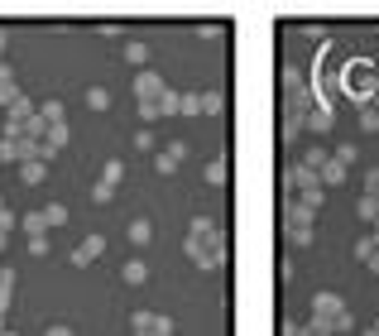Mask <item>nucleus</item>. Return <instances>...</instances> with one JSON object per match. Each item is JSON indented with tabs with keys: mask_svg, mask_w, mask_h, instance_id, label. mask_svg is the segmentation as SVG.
Instances as JSON below:
<instances>
[{
	"mask_svg": "<svg viewBox=\"0 0 379 336\" xmlns=\"http://www.w3.org/2000/svg\"><path fill=\"white\" fill-rule=\"evenodd\" d=\"M29 254L34 259H49V235H29Z\"/></svg>",
	"mask_w": 379,
	"mask_h": 336,
	"instance_id": "473e14b6",
	"label": "nucleus"
},
{
	"mask_svg": "<svg viewBox=\"0 0 379 336\" xmlns=\"http://www.w3.org/2000/svg\"><path fill=\"white\" fill-rule=\"evenodd\" d=\"M101 250H106V235H86L77 250H72V264L86 269V264H96V259H101Z\"/></svg>",
	"mask_w": 379,
	"mask_h": 336,
	"instance_id": "0eeeda50",
	"label": "nucleus"
},
{
	"mask_svg": "<svg viewBox=\"0 0 379 336\" xmlns=\"http://www.w3.org/2000/svg\"><path fill=\"white\" fill-rule=\"evenodd\" d=\"M360 197H375V202H379V168L365 173V193H360Z\"/></svg>",
	"mask_w": 379,
	"mask_h": 336,
	"instance_id": "72a5a7b5",
	"label": "nucleus"
},
{
	"mask_svg": "<svg viewBox=\"0 0 379 336\" xmlns=\"http://www.w3.org/2000/svg\"><path fill=\"white\" fill-rule=\"evenodd\" d=\"M217 231H221V221L212 217V212H202V217H192L188 221V235H183V240H212Z\"/></svg>",
	"mask_w": 379,
	"mask_h": 336,
	"instance_id": "6e6552de",
	"label": "nucleus"
},
{
	"mask_svg": "<svg viewBox=\"0 0 379 336\" xmlns=\"http://www.w3.org/2000/svg\"><path fill=\"white\" fill-rule=\"evenodd\" d=\"M202 115H221V91H202Z\"/></svg>",
	"mask_w": 379,
	"mask_h": 336,
	"instance_id": "c756f323",
	"label": "nucleus"
},
{
	"mask_svg": "<svg viewBox=\"0 0 379 336\" xmlns=\"http://www.w3.org/2000/svg\"><path fill=\"white\" fill-rule=\"evenodd\" d=\"M5 240H10V231H5V226H0V250H5Z\"/></svg>",
	"mask_w": 379,
	"mask_h": 336,
	"instance_id": "79ce46f5",
	"label": "nucleus"
},
{
	"mask_svg": "<svg viewBox=\"0 0 379 336\" xmlns=\"http://www.w3.org/2000/svg\"><path fill=\"white\" fill-rule=\"evenodd\" d=\"M0 336H15V332H5V327H0Z\"/></svg>",
	"mask_w": 379,
	"mask_h": 336,
	"instance_id": "a18cd8bd",
	"label": "nucleus"
},
{
	"mask_svg": "<svg viewBox=\"0 0 379 336\" xmlns=\"http://www.w3.org/2000/svg\"><path fill=\"white\" fill-rule=\"evenodd\" d=\"M125 63H130V67H144V63H149V44L130 39V44H125Z\"/></svg>",
	"mask_w": 379,
	"mask_h": 336,
	"instance_id": "2eb2a0df",
	"label": "nucleus"
},
{
	"mask_svg": "<svg viewBox=\"0 0 379 336\" xmlns=\"http://www.w3.org/2000/svg\"><path fill=\"white\" fill-rule=\"evenodd\" d=\"M168 154H173V159L183 164V159H188V140H173V144H168Z\"/></svg>",
	"mask_w": 379,
	"mask_h": 336,
	"instance_id": "4c0bfd02",
	"label": "nucleus"
},
{
	"mask_svg": "<svg viewBox=\"0 0 379 336\" xmlns=\"http://www.w3.org/2000/svg\"><path fill=\"white\" fill-rule=\"evenodd\" d=\"M5 44H10V29L0 25V63H5Z\"/></svg>",
	"mask_w": 379,
	"mask_h": 336,
	"instance_id": "ea45409f",
	"label": "nucleus"
},
{
	"mask_svg": "<svg viewBox=\"0 0 379 336\" xmlns=\"http://www.w3.org/2000/svg\"><path fill=\"white\" fill-rule=\"evenodd\" d=\"M336 312H346L341 293H312V317H336Z\"/></svg>",
	"mask_w": 379,
	"mask_h": 336,
	"instance_id": "9b49d317",
	"label": "nucleus"
},
{
	"mask_svg": "<svg viewBox=\"0 0 379 336\" xmlns=\"http://www.w3.org/2000/svg\"><path fill=\"white\" fill-rule=\"evenodd\" d=\"M360 125H365V130H379V106H365V111H360Z\"/></svg>",
	"mask_w": 379,
	"mask_h": 336,
	"instance_id": "f704fd0d",
	"label": "nucleus"
},
{
	"mask_svg": "<svg viewBox=\"0 0 379 336\" xmlns=\"http://www.w3.org/2000/svg\"><path fill=\"white\" fill-rule=\"evenodd\" d=\"M302 67H283V91H288V96H293V91H302Z\"/></svg>",
	"mask_w": 379,
	"mask_h": 336,
	"instance_id": "5701e85b",
	"label": "nucleus"
},
{
	"mask_svg": "<svg viewBox=\"0 0 379 336\" xmlns=\"http://www.w3.org/2000/svg\"><path fill=\"white\" fill-rule=\"evenodd\" d=\"M346 173H351V168H341V164H336V159H326V164L317 168V178H322V188H341V183H346Z\"/></svg>",
	"mask_w": 379,
	"mask_h": 336,
	"instance_id": "ddd939ff",
	"label": "nucleus"
},
{
	"mask_svg": "<svg viewBox=\"0 0 379 336\" xmlns=\"http://www.w3.org/2000/svg\"><path fill=\"white\" fill-rule=\"evenodd\" d=\"M341 332H355V317H351V308L331 317V336H341Z\"/></svg>",
	"mask_w": 379,
	"mask_h": 336,
	"instance_id": "bb28decb",
	"label": "nucleus"
},
{
	"mask_svg": "<svg viewBox=\"0 0 379 336\" xmlns=\"http://www.w3.org/2000/svg\"><path fill=\"white\" fill-rule=\"evenodd\" d=\"M149 235H154V226L144 221V217H139V221H130V240H135V245H144Z\"/></svg>",
	"mask_w": 379,
	"mask_h": 336,
	"instance_id": "cd10ccee",
	"label": "nucleus"
},
{
	"mask_svg": "<svg viewBox=\"0 0 379 336\" xmlns=\"http://www.w3.org/2000/svg\"><path fill=\"white\" fill-rule=\"evenodd\" d=\"M15 91H20V82H15V67H5V63H0V106H5Z\"/></svg>",
	"mask_w": 379,
	"mask_h": 336,
	"instance_id": "f3484780",
	"label": "nucleus"
},
{
	"mask_svg": "<svg viewBox=\"0 0 379 336\" xmlns=\"http://www.w3.org/2000/svg\"><path fill=\"white\" fill-rule=\"evenodd\" d=\"M44 336H72V332H68V327H49Z\"/></svg>",
	"mask_w": 379,
	"mask_h": 336,
	"instance_id": "a19ab883",
	"label": "nucleus"
},
{
	"mask_svg": "<svg viewBox=\"0 0 379 336\" xmlns=\"http://www.w3.org/2000/svg\"><path fill=\"white\" fill-rule=\"evenodd\" d=\"M86 111H110V91L106 86H91V91H86Z\"/></svg>",
	"mask_w": 379,
	"mask_h": 336,
	"instance_id": "6ab92c4d",
	"label": "nucleus"
},
{
	"mask_svg": "<svg viewBox=\"0 0 379 336\" xmlns=\"http://www.w3.org/2000/svg\"><path fill=\"white\" fill-rule=\"evenodd\" d=\"M163 91H168V82H163L154 67H139V72H135V101H139V106H154Z\"/></svg>",
	"mask_w": 379,
	"mask_h": 336,
	"instance_id": "7ed1b4c3",
	"label": "nucleus"
},
{
	"mask_svg": "<svg viewBox=\"0 0 379 336\" xmlns=\"http://www.w3.org/2000/svg\"><path fill=\"white\" fill-rule=\"evenodd\" d=\"M135 149H144V154H154V130H139V135H135Z\"/></svg>",
	"mask_w": 379,
	"mask_h": 336,
	"instance_id": "e433bc0d",
	"label": "nucleus"
},
{
	"mask_svg": "<svg viewBox=\"0 0 379 336\" xmlns=\"http://www.w3.org/2000/svg\"><path fill=\"white\" fill-rule=\"evenodd\" d=\"M365 336H379V322H375V327H370V332H365Z\"/></svg>",
	"mask_w": 379,
	"mask_h": 336,
	"instance_id": "37998d69",
	"label": "nucleus"
},
{
	"mask_svg": "<svg viewBox=\"0 0 379 336\" xmlns=\"http://www.w3.org/2000/svg\"><path fill=\"white\" fill-rule=\"evenodd\" d=\"M25 159H34V144L15 130H5L0 135V164H25Z\"/></svg>",
	"mask_w": 379,
	"mask_h": 336,
	"instance_id": "20e7f679",
	"label": "nucleus"
},
{
	"mask_svg": "<svg viewBox=\"0 0 379 336\" xmlns=\"http://www.w3.org/2000/svg\"><path fill=\"white\" fill-rule=\"evenodd\" d=\"M278 332H283V336H302V327L293 322V317H283V322H278Z\"/></svg>",
	"mask_w": 379,
	"mask_h": 336,
	"instance_id": "58836bf2",
	"label": "nucleus"
},
{
	"mask_svg": "<svg viewBox=\"0 0 379 336\" xmlns=\"http://www.w3.org/2000/svg\"><path fill=\"white\" fill-rule=\"evenodd\" d=\"M355 154H360L355 144H336V154H331V159H336L341 168H351V164H355Z\"/></svg>",
	"mask_w": 379,
	"mask_h": 336,
	"instance_id": "c85d7f7f",
	"label": "nucleus"
},
{
	"mask_svg": "<svg viewBox=\"0 0 379 336\" xmlns=\"http://www.w3.org/2000/svg\"><path fill=\"white\" fill-rule=\"evenodd\" d=\"M44 226H49V231H53V226H68V207H63V202H49V207H44Z\"/></svg>",
	"mask_w": 379,
	"mask_h": 336,
	"instance_id": "a211bd4d",
	"label": "nucleus"
},
{
	"mask_svg": "<svg viewBox=\"0 0 379 336\" xmlns=\"http://www.w3.org/2000/svg\"><path fill=\"white\" fill-rule=\"evenodd\" d=\"M302 135V115H283V140H298Z\"/></svg>",
	"mask_w": 379,
	"mask_h": 336,
	"instance_id": "2f4dec72",
	"label": "nucleus"
},
{
	"mask_svg": "<svg viewBox=\"0 0 379 336\" xmlns=\"http://www.w3.org/2000/svg\"><path fill=\"white\" fill-rule=\"evenodd\" d=\"M178 115H202V96L188 91V96H183V106H178Z\"/></svg>",
	"mask_w": 379,
	"mask_h": 336,
	"instance_id": "7c9ffc66",
	"label": "nucleus"
},
{
	"mask_svg": "<svg viewBox=\"0 0 379 336\" xmlns=\"http://www.w3.org/2000/svg\"><path fill=\"white\" fill-rule=\"evenodd\" d=\"M63 149H68V120H63V125H49V135H44L39 149H34V159H44V164H49V159H58Z\"/></svg>",
	"mask_w": 379,
	"mask_h": 336,
	"instance_id": "423d86ee",
	"label": "nucleus"
},
{
	"mask_svg": "<svg viewBox=\"0 0 379 336\" xmlns=\"http://www.w3.org/2000/svg\"><path fill=\"white\" fill-rule=\"evenodd\" d=\"M202 173H207V183H212V188H221V183H226V159H212Z\"/></svg>",
	"mask_w": 379,
	"mask_h": 336,
	"instance_id": "393cba45",
	"label": "nucleus"
},
{
	"mask_svg": "<svg viewBox=\"0 0 379 336\" xmlns=\"http://www.w3.org/2000/svg\"><path fill=\"white\" fill-rule=\"evenodd\" d=\"M34 115L44 125H63V101H44V106H34Z\"/></svg>",
	"mask_w": 379,
	"mask_h": 336,
	"instance_id": "dca6fc26",
	"label": "nucleus"
},
{
	"mask_svg": "<svg viewBox=\"0 0 379 336\" xmlns=\"http://www.w3.org/2000/svg\"><path fill=\"white\" fill-rule=\"evenodd\" d=\"M178 106H183V96H178V91L168 86V91L159 96V120H163V115H178Z\"/></svg>",
	"mask_w": 379,
	"mask_h": 336,
	"instance_id": "aec40b11",
	"label": "nucleus"
},
{
	"mask_svg": "<svg viewBox=\"0 0 379 336\" xmlns=\"http://www.w3.org/2000/svg\"><path fill=\"white\" fill-rule=\"evenodd\" d=\"M29 115H34V101H29L25 91H15V96L5 101V120H10V125H25Z\"/></svg>",
	"mask_w": 379,
	"mask_h": 336,
	"instance_id": "1a4fd4ad",
	"label": "nucleus"
},
{
	"mask_svg": "<svg viewBox=\"0 0 379 336\" xmlns=\"http://www.w3.org/2000/svg\"><path fill=\"white\" fill-rule=\"evenodd\" d=\"M331 120H336L331 106H312V111L302 115V130H307V135H326V130H331Z\"/></svg>",
	"mask_w": 379,
	"mask_h": 336,
	"instance_id": "9d476101",
	"label": "nucleus"
},
{
	"mask_svg": "<svg viewBox=\"0 0 379 336\" xmlns=\"http://www.w3.org/2000/svg\"><path fill=\"white\" fill-rule=\"evenodd\" d=\"M283 235H288V245H312V235H317V217L302 212V207H283Z\"/></svg>",
	"mask_w": 379,
	"mask_h": 336,
	"instance_id": "f257e3e1",
	"label": "nucleus"
},
{
	"mask_svg": "<svg viewBox=\"0 0 379 336\" xmlns=\"http://www.w3.org/2000/svg\"><path fill=\"white\" fill-rule=\"evenodd\" d=\"M20 226H25L29 235H44V231H49V226H44V207H39V212H25V217H20Z\"/></svg>",
	"mask_w": 379,
	"mask_h": 336,
	"instance_id": "412c9836",
	"label": "nucleus"
},
{
	"mask_svg": "<svg viewBox=\"0 0 379 336\" xmlns=\"http://www.w3.org/2000/svg\"><path fill=\"white\" fill-rule=\"evenodd\" d=\"M130 332L135 336H173V317H168V312L139 308V312H130Z\"/></svg>",
	"mask_w": 379,
	"mask_h": 336,
	"instance_id": "f03ea898",
	"label": "nucleus"
},
{
	"mask_svg": "<svg viewBox=\"0 0 379 336\" xmlns=\"http://www.w3.org/2000/svg\"><path fill=\"white\" fill-rule=\"evenodd\" d=\"M154 173H159V178H168V173H178V159H173L168 149H163V154H154Z\"/></svg>",
	"mask_w": 379,
	"mask_h": 336,
	"instance_id": "b1692460",
	"label": "nucleus"
},
{
	"mask_svg": "<svg viewBox=\"0 0 379 336\" xmlns=\"http://www.w3.org/2000/svg\"><path fill=\"white\" fill-rule=\"evenodd\" d=\"M370 226H375V235H379V217H375V221H370Z\"/></svg>",
	"mask_w": 379,
	"mask_h": 336,
	"instance_id": "c03bdc74",
	"label": "nucleus"
},
{
	"mask_svg": "<svg viewBox=\"0 0 379 336\" xmlns=\"http://www.w3.org/2000/svg\"><path fill=\"white\" fill-rule=\"evenodd\" d=\"M302 336H317V332H302Z\"/></svg>",
	"mask_w": 379,
	"mask_h": 336,
	"instance_id": "49530a36",
	"label": "nucleus"
},
{
	"mask_svg": "<svg viewBox=\"0 0 379 336\" xmlns=\"http://www.w3.org/2000/svg\"><path fill=\"white\" fill-rule=\"evenodd\" d=\"M355 259H365V264H370V259H379V235H375V231L355 240Z\"/></svg>",
	"mask_w": 379,
	"mask_h": 336,
	"instance_id": "4468645a",
	"label": "nucleus"
},
{
	"mask_svg": "<svg viewBox=\"0 0 379 336\" xmlns=\"http://www.w3.org/2000/svg\"><path fill=\"white\" fill-rule=\"evenodd\" d=\"M149 279V264H144V259H130V264H125V283H144Z\"/></svg>",
	"mask_w": 379,
	"mask_h": 336,
	"instance_id": "4be33fe9",
	"label": "nucleus"
},
{
	"mask_svg": "<svg viewBox=\"0 0 379 336\" xmlns=\"http://www.w3.org/2000/svg\"><path fill=\"white\" fill-rule=\"evenodd\" d=\"M20 178H25V188H39V183L49 178V164H44V159H25V164H20Z\"/></svg>",
	"mask_w": 379,
	"mask_h": 336,
	"instance_id": "f8f14e48",
	"label": "nucleus"
},
{
	"mask_svg": "<svg viewBox=\"0 0 379 336\" xmlns=\"http://www.w3.org/2000/svg\"><path fill=\"white\" fill-rule=\"evenodd\" d=\"M326 159H331V154H326L322 144H307V154H302V164H307V168H322Z\"/></svg>",
	"mask_w": 379,
	"mask_h": 336,
	"instance_id": "a878e982",
	"label": "nucleus"
},
{
	"mask_svg": "<svg viewBox=\"0 0 379 336\" xmlns=\"http://www.w3.org/2000/svg\"><path fill=\"white\" fill-rule=\"evenodd\" d=\"M120 183H125V164H120V159H110V164L101 168V183L91 188V197H96V202H110V197H115V188H120Z\"/></svg>",
	"mask_w": 379,
	"mask_h": 336,
	"instance_id": "39448f33",
	"label": "nucleus"
},
{
	"mask_svg": "<svg viewBox=\"0 0 379 336\" xmlns=\"http://www.w3.org/2000/svg\"><path fill=\"white\" fill-rule=\"evenodd\" d=\"M360 217H365V221H375V217H379V202H375V197H360Z\"/></svg>",
	"mask_w": 379,
	"mask_h": 336,
	"instance_id": "c9c22d12",
	"label": "nucleus"
}]
</instances>
